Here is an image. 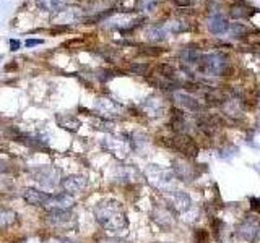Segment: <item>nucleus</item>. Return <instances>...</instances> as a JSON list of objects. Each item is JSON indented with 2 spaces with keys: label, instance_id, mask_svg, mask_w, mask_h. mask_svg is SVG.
<instances>
[{
  "label": "nucleus",
  "instance_id": "1",
  "mask_svg": "<svg viewBox=\"0 0 260 243\" xmlns=\"http://www.w3.org/2000/svg\"><path fill=\"white\" fill-rule=\"evenodd\" d=\"M94 219L104 230L111 233H119L128 227V219L124 208L116 199L100 201L93 209Z\"/></svg>",
  "mask_w": 260,
  "mask_h": 243
},
{
  "label": "nucleus",
  "instance_id": "2",
  "mask_svg": "<svg viewBox=\"0 0 260 243\" xmlns=\"http://www.w3.org/2000/svg\"><path fill=\"white\" fill-rule=\"evenodd\" d=\"M161 144L166 148L181 154L184 159H195L199 156V144L187 133H174L168 136H161Z\"/></svg>",
  "mask_w": 260,
  "mask_h": 243
},
{
  "label": "nucleus",
  "instance_id": "3",
  "mask_svg": "<svg viewBox=\"0 0 260 243\" xmlns=\"http://www.w3.org/2000/svg\"><path fill=\"white\" fill-rule=\"evenodd\" d=\"M146 180H148L154 188L158 190H165L168 191V188L173 183V180L176 178L173 169H166V167H159L156 164H150L148 169H146Z\"/></svg>",
  "mask_w": 260,
  "mask_h": 243
},
{
  "label": "nucleus",
  "instance_id": "4",
  "mask_svg": "<svg viewBox=\"0 0 260 243\" xmlns=\"http://www.w3.org/2000/svg\"><path fill=\"white\" fill-rule=\"evenodd\" d=\"M47 225L60 230H75L77 229V217L70 211H49L46 214Z\"/></svg>",
  "mask_w": 260,
  "mask_h": 243
},
{
  "label": "nucleus",
  "instance_id": "5",
  "mask_svg": "<svg viewBox=\"0 0 260 243\" xmlns=\"http://www.w3.org/2000/svg\"><path fill=\"white\" fill-rule=\"evenodd\" d=\"M32 178L39 183L46 186V188H54V186L62 183L60 170L54 166H41L32 170Z\"/></svg>",
  "mask_w": 260,
  "mask_h": 243
},
{
  "label": "nucleus",
  "instance_id": "6",
  "mask_svg": "<svg viewBox=\"0 0 260 243\" xmlns=\"http://www.w3.org/2000/svg\"><path fill=\"white\" fill-rule=\"evenodd\" d=\"M162 196L166 199V205L169 208H173L176 213H185V211L190 209V196L185 191L181 190H168L162 193Z\"/></svg>",
  "mask_w": 260,
  "mask_h": 243
},
{
  "label": "nucleus",
  "instance_id": "7",
  "mask_svg": "<svg viewBox=\"0 0 260 243\" xmlns=\"http://www.w3.org/2000/svg\"><path fill=\"white\" fill-rule=\"evenodd\" d=\"M153 221L156 222L162 230H169L173 229L177 222V217H176V211L173 208H169L168 205H159V206H154L153 213H151Z\"/></svg>",
  "mask_w": 260,
  "mask_h": 243
},
{
  "label": "nucleus",
  "instance_id": "8",
  "mask_svg": "<svg viewBox=\"0 0 260 243\" xmlns=\"http://www.w3.org/2000/svg\"><path fill=\"white\" fill-rule=\"evenodd\" d=\"M173 172L176 175V178L182 182H187L190 183L193 182L195 178L199 177V167L195 164H190V162H187V159H174L173 160Z\"/></svg>",
  "mask_w": 260,
  "mask_h": 243
},
{
  "label": "nucleus",
  "instance_id": "9",
  "mask_svg": "<svg viewBox=\"0 0 260 243\" xmlns=\"http://www.w3.org/2000/svg\"><path fill=\"white\" fill-rule=\"evenodd\" d=\"M260 230V222L255 216H246L238 225V235L246 241H255L258 237Z\"/></svg>",
  "mask_w": 260,
  "mask_h": 243
},
{
  "label": "nucleus",
  "instance_id": "10",
  "mask_svg": "<svg viewBox=\"0 0 260 243\" xmlns=\"http://www.w3.org/2000/svg\"><path fill=\"white\" fill-rule=\"evenodd\" d=\"M73 205H75V199L72 198V194L59 193V194H51L44 208L47 211H70Z\"/></svg>",
  "mask_w": 260,
  "mask_h": 243
},
{
  "label": "nucleus",
  "instance_id": "11",
  "mask_svg": "<svg viewBox=\"0 0 260 243\" xmlns=\"http://www.w3.org/2000/svg\"><path fill=\"white\" fill-rule=\"evenodd\" d=\"M62 190L63 193L67 194H75V193H80L83 191L86 186H88V178L85 175H69L62 178Z\"/></svg>",
  "mask_w": 260,
  "mask_h": 243
},
{
  "label": "nucleus",
  "instance_id": "12",
  "mask_svg": "<svg viewBox=\"0 0 260 243\" xmlns=\"http://www.w3.org/2000/svg\"><path fill=\"white\" fill-rule=\"evenodd\" d=\"M21 196L24 201H26V205H29V206H44L51 194L43 191V190H39V188L26 186V188H23Z\"/></svg>",
  "mask_w": 260,
  "mask_h": 243
},
{
  "label": "nucleus",
  "instance_id": "13",
  "mask_svg": "<svg viewBox=\"0 0 260 243\" xmlns=\"http://www.w3.org/2000/svg\"><path fill=\"white\" fill-rule=\"evenodd\" d=\"M103 146L111 154H114V156H117V157L128 156V151H130L128 143L125 140H122V138H106V140L103 141Z\"/></svg>",
  "mask_w": 260,
  "mask_h": 243
},
{
  "label": "nucleus",
  "instance_id": "14",
  "mask_svg": "<svg viewBox=\"0 0 260 243\" xmlns=\"http://www.w3.org/2000/svg\"><path fill=\"white\" fill-rule=\"evenodd\" d=\"M96 109L103 117H109V118L119 117L120 112H122L120 105L117 102H114L112 99H100L96 104Z\"/></svg>",
  "mask_w": 260,
  "mask_h": 243
},
{
  "label": "nucleus",
  "instance_id": "15",
  "mask_svg": "<svg viewBox=\"0 0 260 243\" xmlns=\"http://www.w3.org/2000/svg\"><path fill=\"white\" fill-rule=\"evenodd\" d=\"M57 124L63 130H67V132H72V133H75L80 128V120L73 115H57Z\"/></svg>",
  "mask_w": 260,
  "mask_h": 243
},
{
  "label": "nucleus",
  "instance_id": "16",
  "mask_svg": "<svg viewBox=\"0 0 260 243\" xmlns=\"http://www.w3.org/2000/svg\"><path fill=\"white\" fill-rule=\"evenodd\" d=\"M16 222V213L8 208L0 206V229H8Z\"/></svg>",
  "mask_w": 260,
  "mask_h": 243
},
{
  "label": "nucleus",
  "instance_id": "17",
  "mask_svg": "<svg viewBox=\"0 0 260 243\" xmlns=\"http://www.w3.org/2000/svg\"><path fill=\"white\" fill-rule=\"evenodd\" d=\"M36 2L44 12H59L65 7L67 0H36Z\"/></svg>",
  "mask_w": 260,
  "mask_h": 243
},
{
  "label": "nucleus",
  "instance_id": "18",
  "mask_svg": "<svg viewBox=\"0 0 260 243\" xmlns=\"http://www.w3.org/2000/svg\"><path fill=\"white\" fill-rule=\"evenodd\" d=\"M148 70H150V65H146V63H134V65H130V71L137 73V75H145L146 76Z\"/></svg>",
  "mask_w": 260,
  "mask_h": 243
},
{
  "label": "nucleus",
  "instance_id": "19",
  "mask_svg": "<svg viewBox=\"0 0 260 243\" xmlns=\"http://www.w3.org/2000/svg\"><path fill=\"white\" fill-rule=\"evenodd\" d=\"M166 49H161V47H146L142 51L143 55H150V57H158L161 54H165Z\"/></svg>",
  "mask_w": 260,
  "mask_h": 243
},
{
  "label": "nucleus",
  "instance_id": "20",
  "mask_svg": "<svg viewBox=\"0 0 260 243\" xmlns=\"http://www.w3.org/2000/svg\"><path fill=\"white\" fill-rule=\"evenodd\" d=\"M96 243H128V241L119 237H106V238H100Z\"/></svg>",
  "mask_w": 260,
  "mask_h": 243
},
{
  "label": "nucleus",
  "instance_id": "21",
  "mask_svg": "<svg viewBox=\"0 0 260 243\" xmlns=\"http://www.w3.org/2000/svg\"><path fill=\"white\" fill-rule=\"evenodd\" d=\"M208 240V233L205 230H197L195 232V243H205Z\"/></svg>",
  "mask_w": 260,
  "mask_h": 243
},
{
  "label": "nucleus",
  "instance_id": "22",
  "mask_svg": "<svg viewBox=\"0 0 260 243\" xmlns=\"http://www.w3.org/2000/svg\"><path fill=\"white\" fill-rule=\"evenodd\" d=\"M249 201H250V208L254 211H257V213H260V199L252 196V198H249Z\"/></svg>",
  "mask_w": 260,
  "mask_h": 243
},
{
  "label": "nucleus",
  "instance_id": "23",
  "mask_svg": "<svg viewBox=\"0 0 260 243\" xmlns=\"http://www.w3.org/2000/svg\"><path fill=\"white\" fill-rule=\"evenodd\" d=\"M44 40L43 39H28L26 43H24V46L26 47H35V46H39V44H43Z\"/></svg>",
  "mask_w": 260,
  "mask_h": 243
},
{
  "label": "nucleus",
  "instance_id": "24",
  "mask_svg": "<svg viewBox=\"0 0 260 243\" xmlns=\"http://www.w3.org/2000/svg\"><path fill=\"white\" fill-rule=\"evenodd\" d=\"M174 5L176 7H181V8H185V7H190L192 5V0H174Z\"/></svg>",
  "mask_w": 260,
  "mask_h": 243
},
{
  "label": "nucleus",
  "instance_id": "25",
  "mask_svg": "<svg viewBox=\"0 0 260 243\" xmlns=\"http://www.w3.org/2000/svg\"><path fill=\"white\" fill-rule=\"evenodd\" d=\"M10 47H12V51H18V49H20V40L12 39L10 40Z\"/></svg>",
  "mask_w": 260,
  "mask_h": 243
},
{
  "label": "nucleus",
  "instance_id": "26",
  "mask_svg": "<svg viewBox=\"0 0 260 243\" xmlns=\"http://www.w3.org/2000/svg\"><path fill=\"white\" fill-rule=\"evenodd\" d=\"M0 172H10V167L4 160H0Z\"/></svg>",
  "mask_w": 260,
  "mask_h": 243
}]
</instances>
